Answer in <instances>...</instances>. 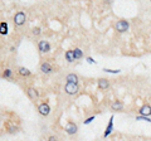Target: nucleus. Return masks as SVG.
<instances>
[{"mask_svg":"<svg viewBox=\"0 0 151 141\" xmlns=\"http://www.w3.org/2000/svg\"><path fill=\"white\" fill-rule=\"evenodd\" d=\"M13 22H14V27H22L27 22V14L23 10H18V12L13 16Z\"/></svg>","mask_w":151,"mask_h":141,"instance_id":"nucleus-1","label":"nucleus"},{"mask_svg":"<svg viewBox=\"0 0 151 141\" xmlns=\"http://www.w3.org/2000/svg\"><path fill=\"white\" fill-rule=\"evenodd\" d=\"M24 91H25V93L30 101L37 102L38 99H39V91H38L35 87H33V86H27V87H24Z\"/></svg>","mask_w":151,"mask_h":141,"instance_id":"nucleus-2","label":"nucleus"},{"mask_svg":"<svg viewBox=\"0 0 151 141\" xmlns=\"http://www.w3.org/2000/svg\"><path fill=\"white\" fill-rule=\"evenodd\" d=\"M129 28H130V23L125 19L118 20V22H116V24H115V30L117 33H126L129 30Z\"/></svg>","mask_w":151,"mask_h":141,"instance_id":"nucleus-3","label":"nucleus"},{"mask_svg":"<svg viewBox=\"0 0 151 141\" xmlns=\"http://www.w3.org/2000/svg\"><path fill=\"white\" fill-rule=\"evenodd\" d=\"M39 71L42 72L43 74H50V73H53V72H54V67H53V64L50 63V62L44 61V62L40 63Z\"/></svg>","mask_w":151,"mask_h":141,"instance_id":"nucleus-4","label":"nucleus"},{"mask_svg":"<svg viewBox=\"0 0 151 141\" xmlns=\"http://www.w3.org/2000/svg\"><path fill=\"white\" fill-rule=\"evenodd\" d=\"M64 130H66V134H67V135L73 136V135H76V134H77V131H78V125H77L76 122H73V121H71V120H69V121H67Z\"/></svg>","mask_w":151,"mask_h":141,"instance_id":"nucleus-5","label":"nucleus"},{"mask_svg":"<svg viewBox=\"0 0 151 141\" xmlns=\"http://www.w3.org/2000/svg\"><path fill=\"white\" fill-rule=\"evenodd\" d=\"M37 108H38V112H39L42 116H44V117L49 116V113H50V106H49L48 102H40V104H38Z\"/></svg>","mask_w":151,"mask_h":141,"instance_id":"nucleus-6","label":"nucleus"},{"mask_svg":"<svg viewBox=\"0 0 151 141\" xmlns=\"http://www.w3.org/2000/svg\"><path fill=\"white\" fill-rule=\"evenodd\" d=\"M38 49L42 54H46V53H49L50 52V43L46 39H40L38 40Z\"/></svg>","mask_w":151,"mask_h":141,"instance_id":"nucleus-7","label":"nucleus"},{"mask_svg":"<svg viewBox=\"0 0 151 141\" xmlns=\"http://www.w3.org/2000/svg\"><path fill=\"white\" fill-rule=\"evenodd\" d=\"M78 91H80L78 84H74V83H66L64 84V92H66L67 95L74 96V95L78 93Z\"/></svg>","mask_w":151,"mask_h":141,"instance_id":"nucleus-8","label":"nucleus"},{"mask_svg":"<svg viewBox=\"0 0 151 141\" xmlns=\"http://www.w3.org/2000/svg\"><path fill=\"white\" fill-rule=\"evenodd\" d=\"M110 86H111V83H110V80H107V78H98L97 80V87L98 89H101V91H106V89L110 88Z\"/></svg>","mask_w":151,"mask_h":141,"instance_id":"nucleus-9","label":"nucleus"},{"mask_svg":"<svg viewBox=\"0 0 151 141\" xmlns=\"http://www.w3.org/2000/svg\"><path fill=\"white\" fill-rule=\"evenodd\" d=\"M139 115L150 117V116H151V106H150V104H144L141 107L139 108Z\"/></svg>","mask_w":151,"mask_h":141,"instance_id":"nucleus-10","label":"nucleus"},{"mask_svg":"<svg viewBox=\"0 0 151 141\" xmlns=\"http://www.w3.org/2000/svg\"><path fill=\"white\" fill-rule=\"evenodd\" d=\"M110 108H111V111H113V112H121L123 110V102L120 101V99H115L111 104V106H110Z\"/></svg>","mask_w":151,"mask_h":141,"instance_id":"nucleus-11","label":"nucleus"},{"mask_svg":"<svg viewBox=\"0 0 151 141\" xmlns=\"http://www.w3.org/2000/svg\"><path fill=\"white\" fill-rule=\"evenodd\" d=\"M19 131H20V127L16 125L14 121L9 122L8 125H6V132H8V134H16Z\"/></svg>","mask_w":151,"mask_h":141,"instance_id":"nucleus-12","label":"nucleus"},{"mask_svg":"<svg viewBox=\"0 0 151 141\" xmlns=\"http://www.w3.org/2000/svg\"><path fill=\"white\" fill-rule=\"evenodd\" d=\"M113 131V115L110 117V121H108V125L106 126V129H105V132H103V137L106 139V137H108L110 135L112 134Z\"/></svg>","mask_w":151,"mask_h":141,"instance_id":"nucleus-13","label":"nucleus"},{"mask_svg":"<svg viewBox=\"0 0 151 141\" xmlns=\"http://www.w3.org/2000/svg\"><path fill=\"white\" fill-rule=\"evenodd\" d=\"M16 73H18L20 77H23V78H28L32 76V72H30L28 68H25V67H18L16 68Z\"/></svg>","mask_w":151,"mask_h":141,"instance_id":"nucleus-14","label":"nucleus"},{"mask_svg":"<svg viewBox=\"0 0 151 141\" xmlns=\"http://www.w3.org/2000/svg\"><path fill=\"white\" fill-rule=\"evenodd\" d=\"M78 82H80V77H78V74L76 73H69L66 76V83H74V84H78Z\"/></svg>","mask_w":151,"mask_h":141,"instance_id":"nucleus-15","label":"nucleus"},{"mask_svg":"<svg viewBox=\"0 0 151 141\" xmlns=\"http://www.w3.org/2000/svg\"><path fill=\"white\" fill-rule=\"evenodd\" d=\"M13 76H14V72H13V69H10V68H5L4 71H3L1 73V77L4 78V80H13Z\"/></svg>","mask_w":151,"mask_h":141,"instance_id":"nucleus-16","label":"nucleus"},{"mask_svg":"<svg viewBox=\"0 0 151 141\" xmlns=\"http://www.w3.org/2000/svg\"><path fill=\"white\" fill-rule=\"evenodd\" d=\"M64 58H66V61L68 62V63H73V62L76 61L74 54H73V49L66 50V53H64Z\"/></svg>","mask_w":151,"mask_h":141,"instance_id":"nucleus-17","label":"nucleus"},{"mask_svg":"<svg viewBox=\"0 0 151 141\" xmlns=\"http://www.w3.org/2000/svg\"><path fill=\"white\" fill-rule=\"evenodd\" d=\"M0 34H1V35H6V34H8V23H6L5 20H3V22L0 23Z\"/></svg>","mask_w":151,"mask_h":141,"instance_id":"nucleus-18","label":"nucleus"},{"mask_svg":"<svg viewBox=\"0 0 151 141\" xmlns=\"http://www.w3.org/2000/svg\"><path fill=\"white\" fill-rule=\"evenodd\" d=\"M73 54H74L76 61L82 59V58H83V50H82L81 48H74V49H73Z\"/></svg>","mask_w":151,"mask_h":141,"instance_id":"nucleus-19","label":"nucleus"},{"mask_svg":"<svg viewBox=\"0 0 151 141\" xmlns=\"http://www.w3.org/2000/svg\"><path fill=\"white\" fill-rule=\"evenodd\" d=\"M32 34L34 37H39L40 34H42V29H40L39 27H34V28L32 29Z\"/></svg>","mask_w":151,"mask_h":141,"instance_id":"nucleus-20","label":"nucleus"},{"mask_svg":"<svg viewBox=\"0 0 151 141\" xmlns=\"http://www.w3.org/2000/svg\"><path fill=\"white\" fill-rule=\"evenodd\" d=\"M103 72H106V73H111V74H118L120 72H121V69H110V68H103Z\"/></svg>","mask_w":151,"mask_h":141,"instance_id":"nucleus-21","label":"nucleus"},{"mask_svg":"<svg viewBox=\"0 0 151 141\" xmlns=\"http://www.w3.org/2000/svg\"><path fill=\"white\" fill-rule=\"evenodd\" d=\"M136 121H146L151 123V117H146V116H136Z\"/></svg>","mask_w":151,"mask_h":141,"instance_id":"nucleus-22","label":"nucleus"},{"mask_svg":"<svg viewBox=\"0 0 151 141\" xmlns=\"http://www.w3.org/2000/svg\"><path fill=\"white\" fill-rule=\"evenodd\" d=\"M95 119H96V116H95V115H93V116H90V117H87V119L84 120L83 123H84V125H90V123H91L92 121H93Z\"/></svg>","mask_w":151,"mask_h":141,"instance_id":"nucleus-23","label":"nucleus"},{"mask_svg":"<svg viewBox=\"0 0 151 141\" xmlns=\"http://www.w3.org/2000/svg\"><path fill=\"white\" fill-rule=\"evenodd\" d=\"M47 141H59V139L56 135H49L47 137Z\"/></svg>","mask_w":151,"mask_h":141,"instance_id":"nucleus-24","label":"nucleus"},{"mask_svg":"<svg viewBox=\"0 0 151 141\" xmlns=\"http://www.w3.org/2000/svg\"><path fill=\"white\" fill-rule=\"evenodd\" d=\"M86 62H87V63H90V64H96V63H97V62H96L92 57H86Z\"/></svg>","mask_w":151,"mask_h":141,"instance_id":"nucleus-25","label":"nucleus"}]
</instances>
